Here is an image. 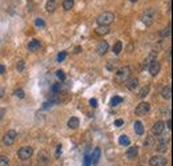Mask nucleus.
I'll return each mask as SVG.
<instances>
[{
	"label": "nucleus",
	"instance_id": "obj_37",
	"mask_svg": "<svg viewBox=\"0 0 173 166\" xmlns=\"http://www.w3.org/2000/svg\"><path fill=\"white\" fill-rule=\"evenodd\" d=\"M123 124H124V120H121V118H119V120H116V121H115V125H116L117 128L123 126Z\"/></svg>",
	"mask_w": 173,
	"mask_h": 166
},
{
	"label": "nucleus",
	"instance_id": "obj_20",
	"mask_svg": "<svg viewBox=\"0 0 173 166\" xmlns=\"http://www.w3.org/2000/svg\"><path fill=\"white\" fill-rule=\"evenodd\" d=\"M133 128H135V131L138 134V136H143V134H144V126H143V124H141L140 121H135Z\"/></svg>",
	"mask_w": 173,
	"mask_h": 166
},
{
	"label": "nucleus",
	"instance_id": "obj_21",
	"mask_svg": "<svg viewBox=\"0 0 173 166\" xmlns=\"http://www.w3.org/2000/svg\"><path fill=\"white\" fill-rule=\"evenodd\" d=\"M95 32L97 33V35H107V33L109 32V27H107V25H99L95 29Z\"/></svg>",
	"mask_w": 173,
	"mask_h": 166
},
{
	"label": "nucleus",
	"instance_id": "obj_3",
	"mask_svg": "<svg viewBox=\"0 0 173 166\" xmlns=\"http://www.w3.org/2000/svg\"><path fill=\"white\" fill-rule=\"evenodd\" d=\"M32 154H33V149L31 146H23V148L19 149V151H18V157L21 161L29 159L31 157H32Z\"/></svg>",
	"mask_w": 173,
	"mask_h": 166
},
{
	"label": "nucleus",
	"instance_id": "obj_30",
	"mask_svg": "<svg viewBox=\"0 0 173 166\" xmlns=\"http://www.w3.org/2000/svg\"><path fill=\"white\" fill-rule=\"evenodd\" d=\"M24 67H25L24 60H19L18 65H16V69H18V72H23V71H24Z\"/></svg>",
	"mask_w": 173,
	"mask_h": 166
},
{
	"label": "nucleus",
	"instance_id": "obj_5",
	"mask_svg": "<svg viewBox=\"0 0 173 166\" xmlns=\"http://www.w3.org/2000/svg\"><path fill=\"white\" fill-rule=\"evenodd\" d=\"M149 110H151V105L148 102H140L137 105V108L135 109V113L136 116H145V114L149 113Z\"/></svg>",
	"mask_w": 173,
	"mask_h": 166
},
{
	"label": "nucleus",
	"instance_id": "obj_23",
	"mask_svg": "<svg viewBox=\"0 0 173 166\" xmlns=\"http://www.w3.org/2000/svg\"><path fill=\"white\" fill-rule=\"evenodd\" d=\"M123 101H124V98H123V97H120V96H113L112 98H110L109 104L112 105V107H116V105L121 104V102H123Z\"/></svg>",
	"mask_w": 173,
	"mask_h": 166
},
{
	"label": "nucleus",
	"instance_id": "obj_28",
	"mask_svg": "<svg viewBox=\"0 0 173 166\" xmlns=\"http://www.w3.org/2000/svg\"><path fill=\"white\" fill-rule=\"evenodd\" d=\"M169 35H171V25H168V27L164 28V29L160 32V36L161 37H168Z\"/></svg>",
	"mask_w": 173,
	"mask_h": 166
},
{
	"label": "nucleus",
	"instance_id": "obj_2",
	"mask_svg": "<svg viewBox=\"0 0 173 166\" xmlns=\"http://www.w3.org/2000/svg\"><path fill=\"white\" fill-rule=\"evenodd\" d=\"M129 74H130V68L129 67H123L116 72L115 79L119 84H121V82H125L127 80L129 79Z\"/></svg>",
	"mask_w": 173,
	"mask_h": 166
},
{
	"label": "nucleus",
	"instance_id": "obj_33",
	"mask_svg": "<svg viewBox=\"0 0 173 166\" xmlns=\"http://www.w3.org/2000/svg\"><path fill=\"white\" fill-rule=\"evenodd\" d=\"M15 96H18L19 98H24V96H25L24 90H23V89H16L15 90Z\"/></svg>",
	"mask_w": 173,
	"mask_h": 166
},
{
	"label": "nucleus",
	"instance_id": "obj_9",
	"mask_svg": "<svg viewBox=\"0 0 173 166\" xmlns=\"http://www.w3.org/2000/svg\"><path fill=\"white\" fill-rule=\"evenodd\" d=\"M49 162V156H48V153L45 150H41L39 151V156H38V164L41 165V166H45Z\"/></svg>",
	"mask_w": 173,
	"mask_h": 166
},
{
	"label": "nucleus",
	"instance_id": "obj_16",
	"mask_svg": "<svg viewBox=\"0 0 173 166\" xmlns=\"http://www.w3.org/2000/svg\"><path fill=\"white\" fill-rule=\"evenodd\" d=\"M57 4H59V0H48L47 5H45V10H47L48 12H53V11L57 8Z\"/></svg>",
	"mask_w": 173,
	"mask_h": 166
},
{
	"label": "nucleus",
	"instance_id": "obj_24",
	"mask_svg": "<svg viewBox=\"0 0 173 166\" xmlns=\"http://www.w3.org/2000/svg\"><path fill=\"white\" fill-rule=\"evenodd\" d=\"M113 53H115V55H119V53L121 52V51H123V43L121 41H116V44L113 45Z\"/></svg>",
	"mask_w": 173,
	"mask_h": 166
},
{
	"label": "nucleus",
	"instance_id": "obj_11",
	"mask_svg": "<svg viewBox=\"0 0 173 166\" xmlns=\"http://www.w3.org/2000/svg\"><path fill=\"white\" fill-rule=\"evenodd\" d=\"M149 72H151L152 76H156L160 72V62L157 60H153V61L149 62Z\"/></svg>",
	"mask_w": 173,
	"mask_h": 166
},
{
	"label": "nucleus",
	"instance_id": "obj_15",
	"mask_svg": "<svg viewBox=\"0 0 173 166\" xmlns=\"http://www.w3.org/2000/svg\"><path fill=\"white\" fill-rule=\"evenodd\" d=\"M100 157H101V150H100V148H95V150H93L92 156H91V162L96 165V164L99 162V159H100Z\"/></svg>",
	"mask_w": 173,
	"mask_h": 166
},
{
	"label": "nucleus",
	"instance_id": "obj_27",
	"mask_svg": "<svg viewBox=\"0 0 173 166\" xmlns=\"http://www.w3.org/2000/svg\"><path fill=\"white\" fill-rule=\"evenodd\" d=\"M56 77H57L60 81H65V79H67V76H65V73H64V71H61V69H57L56 71Z\"/></svg>",
	"mask_w": 173,
	"mask_h": 166
},
{
	"label": "nucleus",
	"instance_id": "obj_26",
	"mask_svg": "<svg viewBox=\"0 0 173 166\" xmlns=\"http://www.w3.org/2000/svg\"><path fill=\"white\" fill-rule=\"evenodd\" d=\"M149 90H151L149 85H146V87H143V88L140 89V93H138V96H140L141 98H144V97H145L146 94H149Z\"/></svg>",
	"mask_w": 173,
	"mask_h": 166
},
{
	"label": "nucleus",
	"instance_id": "obj_18",
	"mask_svg": "<svg viewBox=\"0 0 173 166\" xmlns=\"http://www.w3.org/2000/svg\"><path fill=\"white\" fill-rule=\"evenodd\" d=\"M67 125H68V128H71V129H76V128L80 125V120H79L77 117H71V118L68 120Z\"/></svg>",
	"mask_w": 173,
	"mask_h": 166
},
{
	"label": "nucleus",
	"instance_id": "obj_39",
	"mask_svg": "<svg viewBox=\"0 0 173 166\" xmlns=\"http://www.w3.org/2000/svg\"><path fill=\"white\" fill-rule=\"evenodd\" d=\"M52 107V102H44V105H43V109H48V108H51Z\"/></svg>",
	"mask_w": 173,
	"mask_h": 166
},
{
	"label": "nucleus",
	"instance_id": "obj_29",
	"mask_svg": "<svg viewBox=\"0 0 173 166\" xmlns=\"http://www.w3.org/2000/svg\"><path fill=\"white\" fill-rule=\"evenodd\" d=\"M0 166H10V159L5 156H0Z\"/></svg>",
	"mask_w": 173,
	"mask_h": 166
},
{
	"label": "nucleus",
	"instance_id": "obj_22",
	"mask_svg": "<svg viewBox=\"0 0 173 166\" xmlns=\"http://www.w3.org/2000/svg\"><path fill=\"white\" fill-rule=\"evenodd\" d=\"M119 144H120L121 146H129V145H130V140L128 138V136L123 134V136H120V138H119Z\"/></svg>",
	"mask_w": 173,
	"mask_h": 166
},
{
	"label": "nucleus",
	"instance_id": "obj_6",
	"mask_svg": "<svg viewBox=\"0 0 173 166\" xmlns=\"http://www.w3.org/2000/svg\"><path fill=\"white\" fill-rule=\"evenodd\" d=\"M166 164H168L166 158L164 156H160V154L153 156L152 158L149 159V165H151V166H165Z\"/></svg>",
	"mask_w": 173,
	"mask_h": 166
},
{
	"label": "nucleus",
	"instance_id": "obj_13",
	"mask_svg": "<svg viewBox=\"0 0 173 166\" xmlns=\"http://www.w3.org/2000/svg\"><path fill=\"white\" fill-rule=\"evenodd\" d=\"M40 41L36 39H32L29 43H28V51H31V52H36V51L40 49Z\"/></svg>",
	"mask_w": 173,
	"mask_h": 166
},
{
	"label": "nucleus",
	"instance_id": "obj_36",
	"mask_svg": "<svg viewBox=\"0 0 173 166\" xmlns=\"http://www.w3.org/2000/svg\"><path fill=\"white\" fill-rule=\"evenodd\" d=\"M89 105L92 108H96V107H97V100H96V98H91L89 100Z\"/></svg>",
	"mask_w": 173,
	"mask_h": 166
},
{
	"label": "nucleus",
	"instance_id": "obj_10",
	"mask_svg": "<svg viewBox=\"0 0 173 166\" xmlns=\"http://www.w3.org/2000/svg\"><path fill=\"white\" fill-rule=\"evenodd\" d=\"M108 48H109L108 43H107L105 40H101V41L97 44V47H96V51H97V53L100 56H103V55H105V53H107Z\"/></svg>",
	"mask_w": 173,
	"mask_h": 166
},
{
	"label": "nucleus",
	"instance_id": "obj_8",
	"mask_svg": "<svg viewBox=\"0 0 173 166\" xmlns=\"http://www.w3.org/2000/svg\"><path fill=\"white\" fill-rule=\"evenodd\" d=\"M164 129H165V122L157 121V122H155V125L152 126V133L155 134V136H161Z\"/></svg>",
	"mask_w": 173,
	"mask_h": 166
},
{
	"label": "nucleus",
	"instance_id": "obj_41",
	"mask_svg": "<svg viewBox=\"0 0 173 166\" xmlns=\"http://www.w3.org/2000/svg\"><path fill=\"white\" fill-rule=\"evenodd\" d=\"M4 113H5V110L3 109V108H0V121H1L3 117H4Z\"/></svg>",
	"mask_w": 173,
	"mask_h": 166
},
{
	"label": "nucleus",
	"instance_id": "obj_45",
	"mask_svg": "<svg viewBox=\"0 0 173 166\" xmlns=\"http://www.w3.org/2000/svg\"><path fill=\"white\" fill-rule=\"evenodd\" d=\"M129 1H132V3H135V1H137V0H129Z\"/></svg>",
	"mask_w": 173,
	"mask_h": 166
},
{
	"label": "nucleus",
	"instance_id": "obj_40",
	"mask_svg": "<svg viewBox=\"0 0 173 166\" xmlns=\"http://www.w3.org/2000/svg\"><path fill=\"white\" fill-rule=\"evenodd\" d=\"M61 154V145H57V149H56V156H60Z\"/></svg>",
	"mask_w": 173,
	"mask_h": 166
},
{
	"label": "nucleus",
	"instance_id": "obj_7",
	"mask_svg": "<svg viewBox=\"0 0 173 166\" xmlns=\"http://www.w3.org/2000/svg\"><path fill=\"white\" fill-rule=\"evenodd\" d=\"M141 20H143V23L145 25H151L153 23V20H155V11H153L152 8L146 10L145 12L143 13V16H141Z\"/></svg>",
	"mask_w": 173,
	"mask_h": 166
},
{
	"label": "nucleus",
	"instance_id": "obj_4",
	"mask_svg": "<svg viewBox=\"0 0 173 166\" xmlns=\"http://www.w3.org/2000/svg\"><path fill=\"white\" fill-rule=\"evenodd\" d=\"M16 136H18V133H16L15 130L5 131L4 137H3V142H4V145H7V146L13 145V142H15V140H16Z\"/></svg>",
	"mask_w": 173,
	"mask_h": 166
},
{
	"label": "nucleus",
	"instance_id": "obj_1",
	"mask_svg": "<svg viewBox=\"0 0 173 166\" xmlns=\"http://www.w3.org/2000/svg\"><path fill=\"white\" fill-rule=\"evenodd\" d=\"M113 20H115V15L112 12H103L97 16L96 21H97L99 25H107V27H109V24H112Z\"/></svg>",
	"mask_w": 173,
	"mask_h": 166
},
{
	"label": "nucleus",
	"instance_id": "obj_42",
	"mask_svg": "<svg viewBox=\"0 0 173 166\" xmlns=\"http://www.w3.org/2000/svg\"><path fill=\"white\" fill-rule=\"evenodd\" d=\"M166 126H168V129H169V130L172 129V120H171V118H169L168 121H166Z\"/></svg>",
	"mask_w": 173,
	"mask_h": 166
},
{
	"label": "nucleus",
	"instance_id": "obj_31",
	"mask_svg": "<svg viewBox=\"0 0 173 166\" xmlns=\"http://www.w3.org/2000/svg\"><path fill=\"white\" fill-rule=\"evenodd\" d=\"M67 55L68 53L65 52V51H63V52H60L57 55V57H56V60H57V62H61V61H64L65 60V57H67Z\"/></svg>",
	"mask_w": 173,
	"mask_h": 166
},
{
	"label": "nucleus",
	"instance_id": "obj_43",
	"mask_svg": "<svg viewBox=\"0 0 173 166\" xmlns=\"http://www.w3.org/2000/svg\"><path fill=\"white\" fill-rule=\"evenodd\" d=\"M4 72H5V67L1 64V65H0V74H3Z\"/></svg>",
	"mask_w": 173,
	"mask_h": 166
},
{
	"label": "nucleus",
	"instance_id": "obj_14",
	"mask_svg": "<svg viewBox=\"0 0 173 166\" xmlns=\"http://www.w3.org/2000/svg\"><path fill=\"white\" fill-rule=\"evenodd\" d=\"M137 153H138V148L137 146H130L128 150H127L125 156H127V158H128V159H133V158L137 157Z\"/></svg>",
	"mask_w": 173,
	"mask_h": 166
},
{
	"label": "nucleus",
	"instance_id": "obj_17",
	"mask_svg": "<svg viewBox=\"0 0 173 166\" xmlns=\"http://www.w3.org/2000/svg\"><path fill=\"white\" fill-rule=\"evenodd\" d=\"M161 96H163V98L165 100H169L172 97V87L171 85H166V87L163 88V90H161Z\"/></svg>",
	"mask_w": 173,
	"mask_h": 166
},
{
	"label": "nucleus",
	"instance_id": "obj_32",
	"mask_svg": "<svg viewBox=\"0 0 173 166\" xmlns=\"http://www.w3.org/2000/svg\"><path fill=\"white\" fill-rule=\"evenodd\" d=\"M35 25H36V27H45V21L43 19H36L35 20Z\"/></svg>",
	"mask_w": 173,
	"mask_h": 166
},
{
	"label": "nucleus",
	"instance_id": "obj_25",
	"mask_svg": "<svg viewBox=\"0 0 173 166\" xmlns=\"http://www.w3.org/2000/svg\"><path fill=\"white\" fill-rule=\"evenodd\" d=\"M73 4H75L73 0H64V1H63V8L65 11H69L71 8L73 7Z\"/></svg>",
	"mask_w": 173,
	"mask_h": 166
},
{
	"label": "nucleus",
	"instance_id": "obj_12",
	"mask_svg": "<svg viewBox=\"0 0 173 166\" xmlns=\"http://www.w3.org/2000/svg\"><path fill=\"white\" fill-rule=\"evenodd\" d=\"M168 144H169L168 138H161L157 144V148H156L157 151H160V153H165V151L168 150Z\"/></svg>",
	"mask_w": 173,
	"mask_h": 166
},
{
	"label": "nucleus",
	"instance_id": "obj_34",
	"mask_svg": "<svg viewBox=\"0 0 173 166\" xmlns=\"http://www.w3.org/2000/svg\"><path fill=\"white\" fill-rule=\"evenodd\" d=\"M91 156L89 154H85V157H84V166H91Z\"/></svg>",
	"mask_w": 173,
	"mask_h": 166
},
{
	"label": "nucleus",
	"instance_id": "obj_19",
	"mask_svg": "<svg viewBox=\"0 0 173 166\" xmlns=\"http://www.w3.org/2000/svg\"><path fill=\"white\" fill-rule=\"evenodd\" d=\"M125 84H127V88H128L129 90H135L138 85V80L137 79H128L125 81Z\"/></svg>",
	"mask_w": 173,
	"mask_h": 166
},
{
	"label": "nucleus",
	"instance_id": "obj_44",
	"mask_svg": "<svg viewBox=\"0 0 173 166\" xmlns=\"http://www.w3.org/2000/svg\"><path fill=\"white\" fill-rule=\"evenodd\" d=\"M3 92H4V90H3L1 88H0V97H3Z\"/></svg>",
	"mask_w": 173,
	"mask_h": 166
},
{
	"label": "nucleus",
	"instance_id": "obj_38",
	"mask_svg": "<svg viewBox=\"0 0 173 166\" xmlns=\"http://www.w3.org/2000/svg\"><path fill=\"white\" fill-rule=\"evenodd\" d=\"M81 51H83V48H81L80 45H77V47H75V49H73V53H80Z\"/></svg>",
	"mask_w": 173,
	"mask_h": 166
},
{
	"label": "nucleus",
	"instance_id": "obj_35",
	"mask_svg": "<svg viewBox=\"0 0 173 166\" xmlns=\"http://www.w3.org/2000/svg\"><path fill=\"white\" fill-rule=\"evenodd\" d=\"M145 145L146 148H151V146H153V138L152 137H148V138H146V141H145Z\"/></svg>",
	"mask_w": 173,
	"mask_h": 166
}]
</instances>
